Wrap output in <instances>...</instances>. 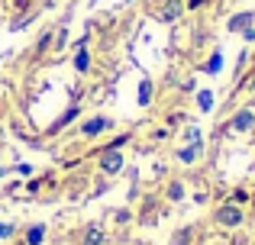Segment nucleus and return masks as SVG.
I'll list each match as a JSON object with an SVG mask.
<instances>
[{"label": "nucleus", "mask_w": 255, "mask_h": 245, "mask_svg": "<svg viewBox=\"0 0 255 245\" xmlns=\"http://www.w3.org/2000/svg\"><path fill=\"white\" fill-rule=\"evenodd\" d=\"M149 100H152V84H149V81H142V87H139V103L145 107Z\"/></svg>", "instance_id": "9b49d317"}, {"label": "nucleus", "mask_w": 255, "mask_h": 245, "mask_svg": "<svg viewBox=\"0 0 255 245\" xmlns=\"http://www.w3.org/2000/svg\"><path fill=\"white\" fill-rule=\"evenodd\" d=\"M6 233H10V226H0V236H6Z\"/></svg>", "instance_id": "a211bd4d"}, {"label": "nucleus", "mask_w": 255, "mask_h": 245, "mask_svg": "<svg viewBox=\"0 0 255 245\" xmlns=\"http://www.w3.org/2000/svg\"><path fill=\"white\" fill-rule=\"evenodd\" d=\"M197 155H200V142H191V145H187V149H181V152H178V158H181V162H184V164L197 162Z\"/></svg>", "instance_id": "0eeeda50"}, {"label": "nucleus", "mask_w": 255, "mask_h": 245, "mask_svg": "<svg viewBox=\"0 0 255 245\" xmlns=\"http://www.w3.org/2000/svg\"><path fill=\"white\" fill-rule=\"evenodd\" d=\"M246 39H249V42H255V29H246Z\"/></svg>", "instance_id": "f3484780"}, {"label": "nucleus", "mask_w": 255, "mask_h": 245, "mask_svg": "<svg viewBox=\"0 0 255 245\" xmlns=\"http://www.w3.org/2000/svg\"><path fill=\"white\" fill-rule=\"evenodd\" d=\"M252 126H255V110H239V113L233 116L230 129H233V132H249Z\"/></svg>", "instance_id": "f257e3e1"}, {"label": "nucleus", "mask_w": 255, "mask_h": 245, "mask_svg": "<svg viewBox=\"0 0 255 245\" xmlns=\"http://www.w3.org/2000/svg\"><path fill=\"white\" fill-rule=\"evenodd\" d=\"M42 239H45V229L42 226H32L29 233H26V242H29V245H42Z\"/></svg>", "instance_id": "6e6552de"}, {"label": "nucleus", "mask_w": 255, "mask_h": 245, "mask_svg": "<svg viewBox=\"0 0 255 245\" xmlns=\"http://www.w3.org/2000/svg\"><path fill=\"white\" fill-rule=\"evenodd\" d=\"M181 10H184V6H181V0H168V3L162 6V13H158V16L168 23V19H178L181 16Z\"/></svg>", "instance_id": "423d86ee"}, {"label": "nucleus", "mask_w": 255, "mask_h": 245, "mask_svg": "<svg viewBox=\"0 0 255 245\" xmlns=\"http://www.w3.org/2000/svg\"><path fill=\"white\" fill-rule=\"evenodd\" d=\"M187 242H191V233H187V229H181V233L174 236V242H171V245H187Z\"/></svg>", "instance_id": "2eb2a0df"}, {"label": "nucleus", "mask_w": 255, "mask_h": 245, "mask_svg": "<svg viewBox=\"0 0 255 245\" xmlns=\"http://www.w3.org/2000/svg\"><path fill=\"white\" fill-rule=\"evenodd\" d=\"M100 242H104V233H100L97 226H91V229H87V236H84V245H100Z\"/></svg>", "instance_id": "9d476101"}, {"label": "nucleus", "mask_w": 255, "mask_h": 245, "mask_svg": "<svg viewBox=\"0 0 255 245\" xmlns=\"http://www.w3.org/2000/svg\"><path fill=\"white\" fill-rule=\"evenodd\" d=\"M75 113H78V107H71V110H68V113H65V116H62V120H58L55 126H52V132H55V129H62V126H65V123H71V120H75Z\"/></svg>", "instance_id": "4468645a"}, {"label": "nucleus", "mask_w": 255, "mask_h": 245, "mask_svg": "<svg viewBox=\"0 0 255 245\" xmlns=\"http://www.w3.org/2000/svg\"><path fill=\"white\" fill-rule=\"evenodd\" d=\"M220 65H223V55L217 52V55H213L210 62H207V71H210V75H217V71H220Z\"/></svg>", "instance_id": "ddd939ff"}, {"label": "nucleus", "mask_w": 255, "mask_h": 245, "mask_svg": "<svg viewBox=\"0 0 255 245\" xmlns=\"http://www.w3.org/2000/svg\"><path fill=\"white\" fill-rule=\"evenodd\" d=\"M249 90H255V78H252V81H249Z\"/></svg>", "instance_id": "6ab92c4d"}, {"label": "nucleus", "mask_w": 255, "mask_h": 245, "mask_svg": "<svg viewBox=\"0 0 255 245\" xmlns=\"http://www.w3.org/2000/svg\"><path fill=\"white\" fill-rule=\"evenodd\" d=\"M217 223H223V226H239V223H243V210L239 207H220Z\"/></svg>", "instance_id": "f03ea898"}, {"label": "nucleus", "mask_w": 255, "mask_h": 245, "mask_svg": "<svg viewBox=\"0 0 255 245\" xmlns=\"http://www.w3.org/2000/svg\"><path fill=\"white\" fill-rule=\"evenodd\" d=\"M75 68H78V71H87V68H91V58H87L84 45H81V49H78V55H75Z\"/></svg>", "instance_id": "1a4fd4ad"}, {"label": "nucleus", "mask_w": 255, "mask_h": 245, "mask_svg": "<svg viewBox=\"0 0 255 245\" xmlns=\"http://www.w3.org/2000/svg\"><path fill=\"white\" fill-rule=\"evenodd\" d=\"M104 129H110V120H107V116H94V120H87V123L81 126V136L94 139V136H100Z\"/></svg>", "instance_id": "7ed1b4c3"}, {"label": "nucleus", "mask_w": 255, "mask_h": 245, "mask_svg": "<svg viewBox=\"0 0 255 245\" xmlns=\"http://www.w3.org/2000/svg\"><path fill=\"white\" fill-rule=\"evenodd\" d=\"M181 194H184V187H181V184H171V187H168V197H171V200H181Z\"/></svg>", "instance_id": "dca6fc26"}, {"label": "nucleus", "mask_w": 255, "mask_h": 245, "mask_svg": "<svg viewBox=\"0 0 255 245\" xmlns=\"http://www.w3.org/2000/svg\"><path fill=\"white\" fill-rule=\"evenodd\" d=\"M252 19H255V13H252V10H246V13H236V16L230 19V29H233V32H239V29L246 32V29H249V23H252Z\"/></svg>", "instance_id": "39448f33"}, {"label": "nucleus", "mask_w": 255, "mask_h": 245, "mask_svg": "<svg viewBox=\"0 0 255 245\" xmlns=\"http://www.w3.org/2000/svg\"><path fill=\"white\" fill-rule=\"evenodd\" d=\"M197 100H200V110H210L213 107V94H210V90H200Z\"/></svg>", "instance_id": "f8f14e48"}, {"label": "nucleus", "mask_w": 255, "mask_h": 245, "mask_svg": "<svg viewBox=\"0 0 255 245\" xmlns=\"http://www.w3.org/2000/svg\"><path fill=\"white\" fill-rule=\"evenodd\" d=\"M100 168L107 171V174H117L120 168H123V155H120L117 149H110V152H104V158H100Z\"/></svg>", "instance_id": "20e7f679"}]
</instances>
